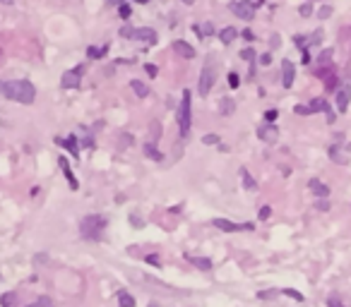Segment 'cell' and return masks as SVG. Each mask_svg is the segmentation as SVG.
Segmentation results:
<instances>
[{
    "label": "cell",
    "mask_w": 351,
    "mask_h": 307,
    "mask_svg": "<svg viewBox=\"0 0 351 307\" xmlns=\"http://www.w3.org/2000/svg\"><path fill=\"white\" fill-rule=\"evenodd\" d=\"M185 259L195 267V269L200 271H212V259H207V257H195V254H185Z\"/></svg>",
    "instance_id": "cell-18"
},
{
    "label": "cell",
    "mask_w": 351,
    "mask_h": 307,
    "mask_svg": "<svg viewBox=\"0 0 351 307\" xmlns=\"http://www.w3.org/2000/svg\"><path fill=\"white\" fill-rule=\"evenodd\" d=\"M255 135H258V139H262L265 144H277V139H279V130H277V125H270V123L260 125Z\"/></svg>",
    "instance_id": "cell-9"
},
{
    "label": "cell",
    "mask_w": 351,
    "mask_h": 307,
    "mask_svg": "<svg viewBox=\"0 0 351 307\" xmlns=\"http://www.w3.org/2000/svg\"><path fill=\"white\" fill-rule=\"evenodd\" d=\"M118 305L120 307H137V303H135V298L130 295L128 290H118Z\"/></svg>",
    "instance_id": "cell-25"
},
{
    "label": "cell",
    "mask_w": 351,
    "mask_h": 307,
    "mask_svg": "<svg viewBox=\"0 0 351 307\" xmlns=\"http://www.w3.org/2000/svg\"><path fill=\"white\" fill-rule=\"evenodd\" d=\"M229 87H231V89H238L240 87V74L238 72H229Z\"/></svg>",
    "instance_id": "cell-38"
},
{
    "label": "cell",
    "mask_w": 351,
    "mask_h": 307,
    "mask_svg": "<svg viewBox=\"0 0 351 307\" xmlns=\"http://www.w3.org/2000/svg\"><path fill=\"white\" fill-rule=\"evenodd\" d=\"M347 32H349V34H351V27H347ZM347 43H349V46H351V41H347Z\"/></svg>",
    "instance_id": "cell-62"
},
{
    "label": "cell",
    "mask_w": 351,
    "mask_h": 307,
    "mask_svg": "<svg viewBox=\"0 0 351 307\" xmlns=\"http://www.w3.org/2000/svg\"><path fill=\"white\" fill-rule=\"evenodd\" d=\"M277 293H279L277 288H272V290H262V293H258V298H260V300H270V298H274Z\"/></svg>",
    "instance_id": "cell-44"
},
{
    "label": "cell",
    "mask_w": 351,
    "mask_h": 307,
    "mask_svg": "<svg viewBox=\"0 0 351 307\" xmlns=\"http://www.w3.org/2000/svg\"><path fill=\"white\" fill-rule=\"evenodd\" d=\"M132 29H135V27H130V24H123V27L118 29V36H120V38H130V36H132Z\"/></svg>",
    "instance_id": "cell-41"
},
{
    "label": "cell",
    "mask_w": 351,
    "mask_h": 307,
    "mask_svg": "<svg viewBox=\"0 0 351 307\" xmlns=\"http://www.w3.org/2000/svg\"><path fill=\"white\" fill-rule=\"evenodd\" d=\"M260 65H265V68H267V65H272V53H262L260 55Z\"/></svg>",
    "instance_id": "cell-49"
},
{
    "label": "cell",
    "mask_w": 351,
    "mask_h": 307,
    "mask_svg": "<svg viewBox=\"0 0 351 307\" xmlns=\"http://www.w3.org/2000/svg\"><path fill=\"white\" fill-rule=\"evenodd\" d=\"M234 110H236V103H234V99L224 96V99H222V103H219V115H224V118H229V115H234Z\"/></svg>",
    "instance_id": "cell-24"
},
{
    "label": "cell",
    "mask_w": 351,
    "mask_h": 307,
    "mask_svg": "<svg viewBox=\"0 0 351 307\" xmlns=\"http://www.w3.org/2000/svg\"><path fill=\"white\" fill-rule=\"evenodd\" d=\"M217 58L214 55H207V60H204V68L202 72H200V79H197V94L200 96H207L212 87H214V82H217Z\"/></svg>",
    "instance_id": "cell-3"
},
{
    "label": "cell",
    "mask_w": 351,
    "mask_h": 307,
    "mask_svg": "<svg viewBox=\"0 0 351 307\" xmlns=\"http://www.w3.org/2000/svg\"><path fill=\"white\" fill-rule=\"evenodd\" d=\"M279 43H281V38H279V34H272V36H270V46H272V48H277Z\"/></svg>",
    "instance_id": "cell-55"
},
{
    "label": "cell",
    "mask_w": 351,
    "mask_h": 307,
    "mask_svg": "<svg viewBox=\"0 0 351 307\" xmlns=\"http://www.w3.org/2000/svg\"><path fill=\"white\" fill-rule=\"evenodd\" d=\"M219 38H222L224 46H231V43L238 38V29H236V27H224L222 32H219Z\"/></svg>",
    "instance_id": "cell-20"
},
{
    "label": "cell",
    "mask_w": 351,
    "mask_h": 307,
    "mask_svg": "<svg viewBox=\"0 0 351 307\" xmlns=\"http://www.w3.org/2000/svg\"><path fill=\"white\" fill-rule=\"evenodd\" d=\"M298 12H301V17H311V15H313V5H311V2H303V5L298 7Z\"/></svg>",
    "instance_id": "cell-42"
},
{
    "label": "cell",
    "mask_w": 351,
    "mask_h": 307,
    "mask_svg": "<svg viewBox=\"0 0 351 307\" xmlns=\"http://www.w3.org/2000/svg\"><path fill=\"white\" fill-rule=\"evenodd\" d=\"M294 79H296V68L291 60H281V84L284 89H291L294 87Z\"/></svg>",
    "instance_id": "cell-10"
},
{
    "label": "cell",
    "mask_w": 351,
    "mask_h": 307,
    "mask_svg": "<svg viewBox=\"0 0 351 307\" xmlns=\"http://www.w3.org/2000/svg\"><path fill=\"white\" fill-rule=\"evenodd\" d=\"M334 101H337V110H339V113H347L349 101H351V87H342V89H337Z\"/></svg>",
    "instance_id": "cell-13"
},
{
    "label": "cell",
    "mask_w": 351,
    "mask_h": 307,
    "mask_svg": "<svg viewBox=\"0 0 351 307\" xmlns=\"http://www.w3.org/2000/svg\"><path fill=\"white\" fill-rule=\"evenodd\" d=\"M106 53H109V43H104L101 48L99 46H89L87 48V58H92V60H101V58H106Z\"/></svg>",
    "instance_id": "cell-23"
},
{
    "label": "cell",
    "mask_w": 351,
    "mask_h": 307,
    "mask_svg": "<svg viewBox=\"0 0 351 307\" xmlns=\"http://www.w3.org/2000/svg\"><path fill=\"white\" fill-rule=\"evenodd\" d=\"M327 156H330L334 163H339V166H347V159L342 156V151H339V146L337 144H332L330 149H327Z\"/></svg>",
    "instance_id": "cell-27"
},
{
    "label": "cell",
    "mask_w": 351,
    "mask_h": 307,
    "mask_svg": "<svg viewBox=\"0 0 351 307\" xmlns=\"http://www.w3.org/2000/svg\"><path fill=\"white\" fill-rule=\"evenodd\" d=\"M240 58H243V60H248V63H255V60H258V55H255L253 48H243V51H240Z\"/></svg>",
    "instance_id": "cell-36"
},
{
    "label": "cell",
    "mask_w": 351,
    "mask_h": 307,
    "mask_svg": "<svg viewBox=\"0 0 351 307\" xmlns=\"http://www.w3.org/2000/svg\"><path fill=\"white\" fill-rule=\"evenodd\" d=\"M132 142H135V139H132V135H130V132H123V137H120V144H123V146H130Z\"/></svg>",
    "instance_id": "cell-48"
},
{
    "label": "cell",
    "mask_w": 351,
    "mask_h": 307,
    "mask_svg": "<svg viewBox=\"0 0 351 307\" xmlns=\"http://www.w3.org/2000/svg\"><path fill=\"white\" fill-rule=\"evenodd\" d=\"M193 32L197 34V38H209L214 34V24L212 22H202V24H193Z\"/></svg>",
    "instance_id": "cell-19"
},
{
    "label": "cell",
    "mask_w": 351,
    "mask_h": 307,
    "mask_svg": "<svg viewBox=\"0 0 351 307\" xmlns=\"http://www.w3.org/2000/svg\"><path fill=\"white\" fill-rule=\"evenodd\" d=\"M145 262L152 264V267H159V269H161V257H159V254H147V257H145Z\"/></svg>",
    "instance_id": "cell-40"
},
{
    "label": "cell",
    "mask_w": 351,
    "mask_h": 307,
    "mask_svg": "<svg viewBox=\"0 0 351 307\" xmlns=\"http://www.w3.org/2000/svg\"><path fill=\"white\" fill-rule=\"evenodd\" d=\"M308 190L313 192L315 197H320V199L330 197V187H327L322 180H317V178H311V180H308Z\"/></svg>",
    "instance_id": "cell-14"
},
{
    "label": "cell",
    "mask_w": 351,
    "mask_h": 307,
    "mask_svg": "<svg viewBox=\"0 0 351 307\" xmlns=\"http://www.w3.org/2000/svg\"><path fill=\"white\" fill-rule=\"evenodd\" d=\"M109 226V218L104 214H87V216L79 221V235L84 240H92V242H99L104 238V231Z\"/></svg>",
    "instance_id": "cell-2"
},
{
    "label": "cell",
    "mask_w": 351,
    "mask_h": 307,
    "mask_svg": "<svg viewBox=\"0 0 351 307\" xmlns=\"http://www.w3.org/2000/svg\"><path fill=\"white\" fill-rule=\"evenodd\" d=\"M0 2H2V5H12L15 0H0Z\"/></svg>",
    "instance_id": "cell-59"
},
{
    "label": "cell",
    "mask_w": 351,
    "mask_h": 307,
    "mask_svg": "<svg viewBox=\"0 0 351 307\" xmlns=\"http://www.w3.org/2000/svg\"><path fill=\"white\" fill-rule=\"evenodd\" d=\"M149 132H152V139H149V142L156 144L159 137H161V123H159V120H152V123H149Z\"/></svg>",
    "instance_id": "cell-28"
},
{
    "label": "cell",
    "mask_w": 351,
    "mask_h": 307,
    "mask_svg": "<svg viewBox=\"0 0 351 307\" xmlns=\"http://www.w3.org/2000/svg\"><path fill=\"white\" fill-rule=\"evenodd\" d=\"M142 151L147 154V159H152V161H164V154L156 149V144H152V142H145V144H142Z\"/></svg>",
    "instance_id": "cell-21"
},
{
    "label": "cell",
    "mask_w": 351,
    "mask_h": 307,
    "mask_svg": "<svg viewBox=\"0 0 351 307\" xmlns=\"http://www.w3.org/2000/svg\"><path fill=\"white\" fill-rule=\"evenodd\" d=\"M82 74H84V65H77L73 70H68L63 74V79H60V87L63 89H77L79 82H82Z\"/></svg>",
    "instance_id": "cell-8"
},
{
    "label": "cell",
    "mask_w": 351,
    "mask_h": 307,
    "mask_svg": "<svg viewBox=\"0 0 351 307\" xmlns=\"http://www.w3.org/2000/svg\"><path fill=\"white\" fill-rule=\"evenodd\" d=\"M56 144L58 146H65V149L73 154L75 159H79V144H77V137H75V135L65 137V139H63V137H56Z\"/></svg>",
    "instance_id": "cell-16"
},
{
    "label": "cell",
    "mask_w": 351,
    "mask_h": 307,
    "mask_svg": "<svg viewBox=\"0 0 351 307\" xmlns=\"http://www.w3.org/2000/svg\"><path fill=\"white\" fill-rule=\"evenodd\" d=\"M173 51L181 55V58H185V60H193V58H195V48H193L188 41H183V38L173 41Z\"/></svg>",
    "instance_id": "cell-15"
},
{
    "label": "cell",
    "mask_w": 351,
    "mask_h": 307,
    "mask_svg": "<svg viewBox=\"0 0 351 307\" xmlns=\"http://www.w3.org/2000/svg\"><path fill=\"white\" fill-rule=\"evenodd\" d=\"M212 226L219 228L224 233H240V231H255V223H234L229 218H212Z\"/></svg>",
    "instance_id": "cell-7"
},
{
    "label": "cell",
    "mask_w": 351,
    "mask_h": 307,
    "mask_svg": "<svg viewBox=\"0 0 351 307\" xmlns=\"http://www.w3.org/2000/svg\"><path fill=\"white\" fill-rule=\"evenodd\" d=\"M238 173H240V180H243V190H245V192H258V180L250 175V171H248L245 166L240 168Z\"/></svg>",
    "instance_id": "cell-17"
},
{
    "label": "cell",
    "mask_w": 351,
    "mask_h": 307,
    "mask_svg": "<svg viewBox=\"0 0 351 307\" xmlns=\"http://www.w3.org/2000/svg\"><path fill=\"white\" fill-rule=\"evenodd\" d=\"M322 82H325V89H327V91H334V89H337V84H339V77H337V72H330L325 79H322Z\"/></svg>",
    "instance_id": "cell-31"
},
{
    "label": "cell",
    "mask_w": 351,
    "mask_h": 307,
    "mask_svg": "<svg viewBox=\"0 0 351 307\" xmlns=\"http://www.w3.org/2000/svg\"><path fill=\"white\" fill-rule=\"evenodd\" d=\"M104 2H106V5H109V7H113V5H123V2H125V0H104Z\"/></svg>",
    "instance_id": "cell-58"
},
{
    "label": "cell",
    "mask_w": 351,
    "mask_h": 307,
    "mask_svg": "<svg viewBox=\"0 0 351 307\" xmlns=\"http://www.w3.org/2000/svg\"><path fill=\"white\" fill-rule=\"evenodd\" d=\"M58 166H60L65 180H68V185H70V190H77L79 182H77V178H75V173H73V168H70V163H68V159H65V156H58Z\"/></svg>",
    "instance_id": "cell-12"
},
{
    "label": "cell",
    "mask_w": 351,
    "mask_h": 307,
    "mask_svg": "<svg viewBox=\"0 0 351 307\" xmlns=\"http://www.w3.org/2000/svg\"><path fill=\"white\" fill-rule=\"evenodd\" d=\"M325 115H327V125H334V120H337V115H334L332 106H327V108H325Z\"/></svg>",
    "instance_id": "cell-45"
},
{
    "label": "cell",
    "mask_w": 351,
    "mask_h": 307,
    "mask_svg": "<svg viewBox=\"0 0 351 307\" xmlns=\"http://www.w3.org/2000/svg\"><path fill=\"white\" fill-rule=\"evenodd\" d=\"M306 38H308V46H317V43L322 41V32L317 29V32H313L311 36H306Z\"/></svg>",
    "instance_id": "cell-39"
},
{
    "label": "cell",
    "mask_w": 351,
    "mask_h": 307,
    "mask_svg": "<svg viewBox=\"0 0 351 307\" xmlns=\"http://www.w3.org/2000/svg\"><path fill=\"white\" fill-rule=\"evenodd\" d=\"M262 2L265 0H236V2L229 5V10L238 19H243V22H253L255 19V10L262 7Z\"/></svg>",
    "instance_id": "cell-5"
},
{
    "label": "cell",
    "mask_w": 351,
    "mask_h": 307,
    "mask_svg": "<svg viewBox=\"0 0 351 307\" xmlns=\"http://www.w3.org/2000/svg\"><path fill=\"white\" fill-rule=\"evenodd\" d=\"M82 144L87 146V149H94V137H92V135H87V137L82 139Z\"/></svg>",
    "instance_id": "cell-56"
},
{
    "label": "cell",
    "mask_w": 351,
    "mask_h": 307,
    "mask_svg": "<svg viewBox=\"0 0 351 307\" xmlns=\"http://www.w3.org/2000/svg\"><path fill=\"white\" fill-rule=\"evenodd\" d=\"M118 15H120V19H130V15H132V7H130L128 2L118 5Z\"/></svg>",
    "instance_id": "cell-35"
},
{
    "label": "cell",
    "mask_w": 351,
    "mask_h": 307,
    "mask_svg": "<svg viewBox=\"0 0 351 307\" xmlns=\"http://www.w3.org/2000/svg\"><path fill=\"white\" fill-rule=\"evenodd\" d=\"M0 91L10 99V101H17V103H34L37 99V89L29 79H12V82H0Z\"/></svg>",
    "instance_id": "cell-1"
},
{
    "label": "cell",
    "mask_w": 351,
    "mask_h": 307,
    "mask_svg": "<svg viewBox=\"0 0 351 307\" xmlns=\"http://www.w3.org/2000/svg\"><path fill=\"white\" fill-rule=\"evenodd\" d=\"M130 223H132L135 228H142V226H145V221H142V218L137 216V214H132V216H130Z\"/></svg>",
    "instance_id": "cell-50"
},
{
    "label": "cell",
    "mask_w": 351,
    "mask_h": 307,
    "mask_svg": "<svg viewBox=\"0 0 351 307\" xmlns=\"http://www.w3.org/2000/svg\"><path fill=\"white\" fill-rule=\"evenodd\" d=\"M130 41H145V43H156V32L152 27H142V29H132Z\"/></svg>",
    "instance_id": "cell-11"
},
{
    "label": "cell",
    "mask_w": 351,
    "mask_h": 307,
    "mask_svg": "<svg viewBox=\"0 0 351 307\" xmlns=\"http://www.w3.org/2000/svg\"><path fill=\"white\" fill-rule=\"evenodd\" d=\"M327 307H347V305H344L339 298H330V300H327Z\"/></svg>",
    "instance_id": "cell-54"
},
{
    "label": "cell",
    "mask_w": 351,
    "mask_h": 307,
    "mask_svg": "<svg viewBox=\"0 0 351 307\" xmlns=\"http://www.w3.org/2000/svg\"><path fill=\"white\" fill-rule=\"evenodd\" d=\"M130 89L135 91V94H137L140 99H145V96H149V87H147V84H142L140 79H132V82H130Z\"/></svg>",
    "instance_id": "cell-26"
},
{
    "label": "cell",
    "mask_w": 351,
    "mask_h": 307,
    "mask_svg": "<svg viewBox=\"0 0 351 307\" xmlns=\"http://www.w3.org/2000/svg\"><path fill=\"white\" fill-rule=\"evenodd\" d=\"M294 113H296V115H313L308 106H294Z\"/></svg>",
    "instance_id": "cell-47"
},
{
    "label": "cell",
    "mask_w": 351,
    "mask_h": 307,
    "mask_svg": "<svg viewBox=\"0 0 351 307\" xmlns=\"http://www.w3.org/2000/svg\"><path fill=\"white\" fill-rule=\"evenodd\" d=\"M185 5H193V2H195V0H183Z\"/></svg>",
    "instance_id": "cell-61"
},
{
    "label": "cell",
    "mask_w": 351,
    "mask_h": 307,
    "mask_svg": "<svg viewBox=\"0 0 351 307\" xmlns=\"http://www.w3.org/2000/svg\"><path fill=\"white\" fill-rule=\"evenodd\" d=\"M43 262H48V254H37V257H34V267H39V264H43Z\"/></svg>",
    "instance_id": "cell-53"
},
{
    "label": "cell",
    "mask_w": 351,
    "mask_h": 307,
    "mask_svg": "<svg viewBox=\"0 0 351 307\" xmlns=\"http://www.w3.org/2000/svg\"><path fill=\"white\" fill-rule=\"evenodd\" d=\"M327 106H330V103H327V101H325V99H313V101H311V103H308V108H311V113H320V110H322V113H325V108H327Z\"/></svg>",
    "instance_id": "cell-29"
},
{
    "label": "cell",
    "mask_w": 351,
    "mask_h": 307,
    "mask_svg": "<svg viewBox=\"0 0 351 307\" xmlns=\"http://www.w3.org/2000/svg\"><path fill=\"white\" fill-rule=\"evenodd\" d=\"M202 144H207V146L222 144V142H219V135H217V132H207V135L202 137Z\"/></svg>",
    "instance_id": "cell-32"
},
{
    "label": "cell",
    "mask_w": 351,
    "mask_h": 307,
    "mask_svg": "<svg viewBox=\"0 0 351 307\" xmlns=\"http://www.w3.org/2000/svg\"><path fill=\"white\" fill-rule=\"evenodd\" d=\"M145 72H147L149 77H156V74H159V68L152 65V63H147V65H145Z\"/></svg>",
    "instance_id": "cell-46"
},
{
    "label": "cell",
    "mask_w": 351,
    "mask_h": 307,
    "mask_svg": "<svg viewBox=\"0 0 351 307\" xmlns=\"http://www.w3.org/2000/svg\"><path fill=\"white\" fill-rule=\"evenodd\" d=\"M344 142V132H334V144H342Z\"/></svg>",
    "instance_id": "cell-57"
},
{
    "label": "cell",
    "mask_w": 351,
    "mask_h": 307,
    "mask_svg": "<svg viewBox=\"0 0 351 307\" xmlns=\"http://www.w3.org/2000/svg\"><path fill=\"white\" fill-rule=\"evenodd\" d=\"M238 36H243L245 41H255V34H253L250 29H243V32H238Z\"/></svg>",
    "instance_id": "cell-52"
},
{
    "label": "cell",
    "mask_w": 351,
    "mask_h": 307,
    "mask_svg": "<svg viewBox=\"0 0 351 307\" xmlns=\"http://www.w3.org/2000/svg\"><path fill=\"white\" fill-rule=\"evenodd\" d=\"M279 293H284L286 298H294L296 303H303V293H298V290H294V288H281Z\"/></svg>",
    "instance_id": "cell-33"
},
{
    "label": "cell",
    "mask_w": 351,
    "mask_h": 307,
    "mask_svg": "<svg viewBox=\"0 0 351 307\" xmlns=\"http://www.w3.org/2000/svg\"><path fill=\"white\" fill-rule=\"evenodd\" d=\"M315 209H317V211H327V209H330V202H327V199H320V202L315 204Z\"/></svg>",
    "instance_id": "cell-51"
},
{
    "label": "cell",
    "mask_w": 351,
    "mask_h": 307,
    "mask_svg": "<svg viewBox=\"0 0 351 307\" xmlns=\"http://www.w3.org/2000/svg\"><path fill=\"white\" fill-rule=\"evenodd\" d=\"M332 55H334V48H325L322 53L315 58V74L320 79H325L330 72H334V63H332Z\"/></svg>",
    "instance_id": "cell-6"
},
{
    "label": "cell",
    "mask_w": 351,
    "mask_h": 307,
    "mask_svg": "<svg viewBox=\"0 0 351 307\" xmlns=\"http://www.w3.org/2000/svg\"><path fill=\"white\" fill-rule=\"evenodd\" d=\"M17 290H7V293H2L0 295V307H17Z\"/></svg>",
    "instance_id": "cell-22"
},
{
    "label": "cell",
    "mask_w": 351,
    "mask_h": 307,
    "mask_svg": "<svg viewBox=\"0 0 351 307\" xmlns=\"http://www.w3.org/2000/svg\"><path fill=\"white\" fill-rule=\"evenodd\" d=\"M270 216H272V206H270V204H265V206L260 209L258 218H260V221H267V218H270Z\"/></svg>",
    "instance_id": "cell-43"
},
{
    "label": "cell",
    "mask_w": 351,
    "mask_h": 307,
    "mask_svg": "<svg viewBox=\"0 0 351 307\" xmlns=\"http://www.w3.org/2000/svg\"><path fill=\"white\" fill-rule=\"evenodd\" d=\"M135 2H140V5H147L149 0H135Z\"/></svg>",
    "instance_id": "cell-60"
},
{
    "label": "cell",
    "mask_w": 351,
    "mask_h": 307,
    "mask_svg": "<svg viewBox=\"0 0 351 307\" xmlns=\"http://www.w3.org/2000/svg\"><path fill=\"white\" fill-rule=\"evenodd\" d=\"M279 118V110L277 108H270L265 110V123H270V125H274V120Z\"/></svg>",
    "instance_id": "cell-37"
},
{
    "label": "cell",
    "mask_w": 351,
    "mask_h": 307,
    "mask_svg": "<svg viewBox=\"0 0 351 307\" xmlns=\"http://www.w3.org/2000/svg\"><path fill=\"white\" fill-rule=\"evenodd\" d=\"M24 307H56V303H53L48 295H41V298H37L34 303H29V305H24Z\"/></svg>",
    "instance_id": "cell-30"
},
{
    "label": "cell",
    "mask_w": 351,
    "mask_h": 307,
    "mask_svg": "<svg viewBox=\"0 0 351 307\" xmlns=\"http://www.w3.org/2000/svg\"><path fill=\"white\" fill-rule=\"evenodd\" d=\"M332 5H322V7H320V10H317V19H330L332 17Z\"/></svg>",
    "instance_id": "cell-34"
},
{
    "label": "cell",
    "mask_w": 351,
    "mask_h": 307,
    "mask_svg": "<svg viewBox=\"0 0 351 307\" xmlns=\"http://www.w3.org/2000/svg\"><path fill=\"white\" fill-rule=\"evenodd\" d=\"M190 91L185 89L181 94V103L176 110V123H178V132H181V139H185L190 135V123H193V113H190Z\"/></svg>",
    "instance_id": "cell-4"
}]
</instances>
